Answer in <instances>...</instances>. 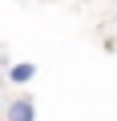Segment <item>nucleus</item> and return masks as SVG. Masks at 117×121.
I'll return each mask as SVG.
<instances>
[{
  "label": "nucleus",
  "instance_id": "nucleus-1",
  "mask_svg": "<svg viewBox=\"0 0 117 121\" xmlns=\"http://www.w3.org/2000/svg\"><path fill=\"white\" fill-rule=\"evenodd\" d=\"M8 121H36V105H32V97H16V101L8 105Z\"/></svg>",
  "mask_w": 117,
  "mask_h": 121
},
{
  "label": "nucleus",
  "instance_id": "nucleus-2",
  "mask_svg": "<svg viewBox=\"0 0 117 121\" xmlns=\"http://www.w3.org/2000/svg\"><path fill=\"white\" fill-rule=\"evenodd\" d=\"M32 77H36V65H32V60H20V65H12V73H8V81H16V85L32 81Z\"/></svg>",
  "mask_w": 117,
  "mask_h": 121
},
{
  "label": "nucleus",
  "instance_id": "nucleus-3",
  "mask_svg": "<svg viewBox=\"0 0 117 121\" xmlns=\"http://www.w3.org/2000/svg\"><path fill=\"white\" fill-rule=\"evenodd\" d=\"M0 77H4V73H0Z\"/></svg>",
  "mask_w": 117,
  "mask_h": 121
}]
</instances>
